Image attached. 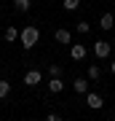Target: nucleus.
Listing matches in <instances>:
<instances>
[{"instance_id": "nucleus-17", "label": "nucleus", "mask_w": 115, "mask_h": 121, "mask_svg": "<svg viewBox=\"0 0 115 121\" xmlns=\"http://www.w3.org/2000/svg\"><path fill=\"white\" fill-rule=\"evenodd\" d=\"M46 121H64V118L59 116V113H48V116H46Z\"/></svg>"}, {"instance_id": "nucleus-5", "label": "nucleus", "mask_w": 115, "mask_h": 121, "mask_svg": "<svg viewBox=\"0 0 115 121\" xmlns=\"http://www.w3.org/2000/svg\"><path fill=\"white\" fill-rule=\"evenodd\" d=\"M99 27H102V30H112L115 27V16L112 13H102V16H99Z\"/></svg>"}, {"instance_id": "nucleus-12", "label": "nucleus", "mask_w": 115, "mask_h": 121, "mask_svg": "<svg viewBox=\"0 0 115 121\" xmlns=\"http://www.w3.org/2000/svg\"><path fill=\"white\" fill-rule=\"evenodd\" d=\"M62 5H64V11H75L80 5V0H62Z\"/></svg>"}, {"instance_id": "nucleus-11", "label": "nucleus", "mask_w": 115, "mask_h": 121, "mask_svg": "<svg viewBox=\"0 0 115 121\" xmlns=\"http://www.w3.org/2000/svg\"><path fill=\"white\" fill-rule=\"evenodd\" d=\"M88 78H91V81H99V78H102V70H99V65H91V67H88Z\"/></svg>"}, {"instance_id": "nucleus-14", "label": "nucleus", "mask_w": 115, "mask_h": 121, "mask_svg": "<svg viewBox=\"0 0 115 121\" xmlns=\"http://www.w3.org/2000/svg\"><path fill=\"white\" fill-rule=\"evenodd\" d=\"M16 38H19V30L16 27H8V30H5V40L11 43V40H16Z\"/></svg>"}, {"instance_id": "nucleus-15", "label": "nucleus", "mask_w": 115, "mask_h": 121, "mask_svg": "<svg viewBox=\"0 0 115 121\" xmlns=\"http://www.w3.org/2000/svg\"><path fill=\"white\" fill-rule=\"evenodd\" d=\"M48 73H51V78H59V75H62V67H59V65H51Z\"/></svg>"}, {"instance_id": "nucleus-8", "label": "nucleus", "mask_w": 115, "mask_h": 121, "mask_svg": "<svg viewBox=\"0 0 115 121\" xmlns=\"http://www.w3.org/2000/svg\"><path fill=\"white\" fill-rule=\"evenodd\" d=\"M48 89H51L54 94H59V91L64 89V81H62V78H51V81H48Z\"/></svg>"}, {"instance_id": "nucleus-2", "label": "nucleus", "mask_w": 115, "mask_h": 121, "mask_svg": "<svg viewBox=\"0 0 115 121\" xmlns=\"http://www.w3.org/2000/svg\"><path fill=\"white\" fill-rule=\"evenodd\" d=\"M94 56L107 59V56H110V43H107V40H94Z\"/></svg>"}, {"instance_id": "nucleus-3", "label": "nucleus", "mask_w": 115, "mask_h": 121, "mask_svg": "<svg viewBox=\"0 0 115 121\" xmlns=\"http://www.w3.org/2000/svg\"><path fill=\"white\" fill-rule=\"evenodd\" d=\"M86 105H88V108H94V110H102V108H104V99H102V94L88 91V94H86Z\"/></svg>"}, {"instance_id": "nucleus-1", "label": "nucleus", "mask_w": 115, "mask_h": 121, "mask_svg": "<svg viewBox=\"0 0 115 121\" xmlns=\"http://www.w3.org/2000/svg\"><path fill=\"white\" fill-rule=\"evenodd\" d=\"M19 38H21V46L30 51V48L38 43V38H40V32H38V27H24V30L19 32Z\"/></svg>"}, {"instance_id": "nucleus-9", "label": "nucleus", "mask_w": 115, "mask_h": 121, "mask_svg": "<svg viewBox=\"0 0 115 121\" xmlns=\"http://www.w3.org/2000/svg\"><path fill=\"white\" fill-rule=\"evenodd\" d=\"M70 56H72V59H83V56H86V46L75 43V46H72V51H70Z\"/></svg>"}, {"instance_id": "nucleus-18", "label": "nucleus", "mask_w": 115, "mask_h": 121, "mask_svg": "<svg viewBox=\"0 0 115 121\" xmlns=\"http://www.w3.org/2000/svg\"><path fill=\"white\" fill-rule=\"evenodd\" d=\"M110 70H112V75H115V62H112V65H110Z\"/></svg>"}, {"instance_id": "nucleus-10", "label": "nucleus", "mask_w": 115, "mask_h": 121, "mask_svg": "<svg viewBox=\"0 0 115 121\" xmlns=\"http://www.w3.org/2000/svg\"><path fill=\"white\" fill-rule=\"evenodd\" d=\"M75 91H80V94H86V91H88V81H86V78H75Z\"/></svg>"}, {"instance_id": "nucleus-7", "label": "nucleus", "mask_w": 115, "mask_h": 121, "mask_svg": "<svg viewBox=\"0 0 115 121\" xmlns=\"http://www.w3.org/2000/svg\"><path fill=\"white\" fill-rule=\"evenodd\" d=\"M13 8L21 11V13H27V11L32 8V0H13Z\"/></svg>"}, {"instance_id": "nucleus-4", "label": "nucleus", "mask_w": 115, "mask_h": 121, "mask_svg": "<svg viewBox=\"0 0 115 121\" xmlns=\"http://www.w3.org/2000/svg\"><path fill=\"white\" fill-rule=\"evenodd\" d=\"M40 70H27V73H24V83H27V86H38V83H40Z\"/></svg>"}, {"instance_id": "nucleus-6", "label": "nucleus", "mask_w": 115, "mask_h": 121, "mask_svg": "<svg viewBox=\"0 0 115 121\" xmlns=\"http://www.w3.org/2000/svg\"><path fill=\"white\" fill-rule=\"evenodd\" d=\"M54 40L64 46V43H70V40H72V35H70L67 30H56V32H54Z\"/></svg>"}, {"instance_id": "nucleus-13", "label": "nucleus", "mask_w": 115, "mask_h": 121, "mask_svg": "<svg viewBox=\"0 0 115 121\" xmlns=\"http://www.w3.org/2000/svg\"><path fill=\"white\" fill-rule=\"evenodd\" d=\"M8 94H11V83H8V81H0V99L8 97Z\"/></svg>"}, {"instance_id": "nucleus-16", "label": "nucleus", "mask_w": 115, "mask_h": 121, "mask_svg": "<svg viewBox=\"0 0 115 121\" xmlns=\"http://www.w3.org/2000/svg\"><path fill=\"white\" fill-rule=\"evenodd\" d=\"M88 30H91V27H88V22H78V32H80V35H86Z\"/></svg>"}]
</instances>
